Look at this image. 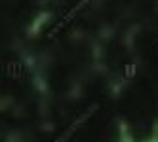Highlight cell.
<instances>
[{"label":"cell","mask_w":158,"mask_h":142,"mask_svg":"<svg viewBox=\"0 0 158 142\" xmlns=\"http://www.w3.org/2000/svg\"><path fill=\"white\" fill-rule=\"evenodd\" d=\"M89 2H92V0H80V2H76L71 10H69V12H67V15H63L59 21H57V23H55L52 29H50V32H48V38L50 40H53V38H57V34H59V32L63 30V29H67V27H69L71 23H73V21H74V17L78 15V13H80L82 12V10L89 4Z\"/></svg>","instance_id":"1"},{"label":"cell","mask_w":158,"mask_h":142,"mask_svg":"<svg viewBox=\"0 0 158 142\" xmlns=\"http://www.w3.org/2000/svg\"><path fill=\"white\" fill-rule=\"evenodd\" d=\"M95 110H97V104H94V106H89L88 110H86V112H84V114H82L80 117H78L76 121H73V123L69 125V129H67L65 133H61V135H59L57 138L53 140V142H67V140H69V138H71V136H73V135L76 133L78 129H80V125H84V123L88 121V119H89V116H92V114H94Z\"/></svg>","instance_id":"2"},{"label":"cell","mask_w":158,"mask_h":142,"mask_svg":"<svg viewBox=\"0 0 158 142\" xmlns=\"http://www.w3.org/2000/svg\"><path fill=\"white\" fill-rule=\"evenodd\" d=\"M6 74H8V78H12V80H23L25 78V67H23V63L14 59V61H8L6 63Z\"/></svg>","instance_id":"3"},{"label":"cell","mask_w":158,"mask_h":142,"mask_svg":"<svg viewBox=\"0 0 158 142\" xmlns=\"http://www.w3.org/2000/svg\"><path fill=\"white\" fill-rule=\"evenodd\" d=\"M135 74H137V64L135 63H128L126 67H124V76H126L128 80L135 78Z\"/></svg>","instance_id":"4"}]
</instances>
